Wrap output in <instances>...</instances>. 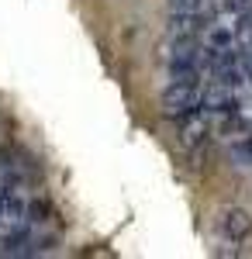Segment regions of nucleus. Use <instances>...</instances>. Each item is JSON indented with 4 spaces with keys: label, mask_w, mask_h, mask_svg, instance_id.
Wrapping results in <instances>:
<instances>
[{
    "label": "nucleus",
    "mask_w": 252,
    "mask_h": 259,
    "mask_svg": "<svg viewBox=\"0 0 252 259\" xmlns=\"http://www.w3.org/2000/svg\"><path fill=\"white\" fill-rule=\"evenodd\" d=\"M200 76H173L162 90V114L166 118H183L194 107H200Z\"/></svg>",
    "instance_id": "1"
},
{
    "label": "nucleus",
    "mask_w": 252,
    "mask_h": 259,
    "mask_svg": "<svg viewBox=\"0 0 252 259\" xmlns=\"http://www.w3.org/2000/svg\"><path fill=\"white\" fill-rule=\"evenodd\" d=\"M200 41L197 35H180L173 38V52H170V73L173 76H200Z\"/></svg>",
    "instance_id": "2"
},
{
    "label": "nucleus",
    "mask_w": 252,
    "mask_h": 259,
    "mask_svg": "<svg viewBox=\"0 0 252 259\" xmlns=\"http://www.w3.org/2000/svg\"><path fill=\"white\" fill-rule=\"evenodd\" d=\"M221 235L228 242H245L252 235V214L245 207H232L221 214Z\"/></svg>",
    "instance_id": "3"
},
{
    "label": "nucleus",
    "mask_w": 252,
    "mask_h": 259,
    "mask_svg": "<svg viewBox=\"0 0 252 259\" xmlns=\"http://www.w3.org/2000/svg\"><path fill=\"white\" fill-rule=\"evenodd\" d=\"M180 121H183V128H180V139H183V145H187V149L204 145V139H207V111L194 107L190 114H183Z\"/></svg>",
    "instance_id": "4"
},
{
    "label": "nucleus",
    "mask_w": 252,
    "mask_h": 259,
    "mask_svg": "<svg viewBox=\"0 0 252 259\" xmlns=\"http://www.w3.org/2000/svg\"><path fill=\"white\" fill-rule=\"evenodd\" d=\"M24 214H28L31 225H41V221L52 218V204H49L45 197H31L28 204H24Z\"/></svg>",
    "instance_id": "5"
},
{
    "label": "nucleus",
    "mask_w": 252,
    "mask_h": 259,
    "mask_svg": "<svg viewBox=\"0 0 252 259\" xmlns=\"http://www.w3.org/2000/svg\"><path fill=\"white\" fill-rule=\"evenodd\" d=\"M249 152H252V139H249Z\"/></svg>",
    "instance_id": "6"
}]
</instances>
